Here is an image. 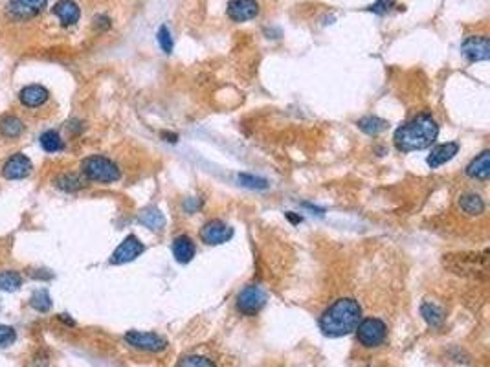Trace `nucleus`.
Segmentation results:
<instances>
[{
    "mask_svg": "<svg viewBox=\"0 0 490 367\" xmlns=\"http://www.w3.org/2000/svg\"><path fill=\"white\" fill-rule=\"evenodd\" d=\"M232 237H234V228L224 223V220H218V218L208 220L202 226V229H200V241L208 246L224 245Z\"/></svg>",
    "mask_w": 490,
    "mask_h": 367,
    "instance_id": "7",
    "label": "nucleus"
},
{
    "mask_svg": "<svg viewBox=\"0 0 490 367\" xmlns=\"http://www.w3.org/2000/svg\"><path fill=\"white\" fill-rule=\"evenodd\" d=\"M360 319H362V307L357 299L340 298L323 310L320 329L329 338H340L357 329Z\"/></svg>",
    "mask_w": 490,
    "mask_h": 367,
    "instance_id": "1",
    "label": "nucleus"
},
{
    "mask_svg": "<svg viewBox=\"0 0 490 367\" xmlns=\"http://www.w3.org/2000/svg\"><path fill=\"white\" fill-rule=\"evenodd\" d=\"M267 303V292L257 285H248L237 296V310L246 316H256Z\"/></svg>",
    "mask_w": 490,
    "mask_h": 367,
    "instance_id": "5",
    "label": "nucleus"
},
{
    "mask_svg": "<svg viewBox=\"0 0 490 367\" xmlns=\"http://www.w3.org/2000/svg\"><path fill=\"white\" fill-rule=\"evenodd\" d=\"M287 218H288V220H290V223H294V224L301 223V217H294L292 213H287Z\"/></svg>",
    "mask_w": 490,
    "mask_h": 367,
    "instance_id": "34",
    "label": "nucleus"
},
{
    "mask_svg": "<svg viewBox=\"0 0 490 367\" xmlns=\"http://www.w3.org/2000/svg\"><path fill=\"white\" fill-rule=\"evenodd\" d=\"M458 153H459V145L455 144V142H446V144H441L437 145V147H433L426 162L432 169H437V167H441V165H444L446 162H450V160L458 155Z\"/></svg>",
    "mask_w": 490,
    "mask_h": 367,
    "instance_id": "15",
    "label": "nucleus"
},
{
    "mask_svg": "<svg viewBox=\"0 0 490 367\" xmlns=\"http://www.w3.org/2000/svg\"><path fill=\"white\" fill-rule=\"evenodd\" d=\"M195 243H193L191 237L187 235H178L175 241H173V256L180 265H187V263L193 261L195 257Z\"/></svg>",
    "mask_w": 490,
    "mask_h": 367,
    "instance_id": "16",
    "label": "nucleus"
},
{
    "mask_svg": "<svg viewBox=\"0 0 490 367\" xmlns=\"http://www.w3.org/2000/svg\"><path fill=\"white\" fill-rule=\"evenodd\" d=\"M81 173L86 180L112 184L122 178V171L107 156H88L81 162Z\"/></svg>",
    "mask_w": 490,
    "mask_h": 367,
    "instance_id": "3",
    "label": "nucleus"
},
{
    "mask_svg": "<svg viewBox=\"0 0 490 367\" xmlns=\"http://www.w3.org/2000/svg\"><path fill=\"white\" fill-rule=\"evenodd\" d=\"M439 136V125L430 114H419L395 131V145L402 153L422 151L430 147Z\"/></svg>",
    "mask_w": 490,
    "mask_h": 367,
    "instance_id": "2",
    "label": "nucleus"
},
{
    "mask_svg": "<svg viewBox=\"0 0 490 367\" xmlns=\"http://www.w3.org/2000/svg\"><path fill=\"white\" fill-rule=\"evenodd\" d=\"M94 28L96 30H109L111 28V19L107 15H97L94 19Z\"/></svg>",
    "mask_w": 490,
    "mask_h": 367,
    "instance_id": "32",
    "label": "nucleus"
},
{
    "mask_svg": "<svg viewBox=\"0 0 490 367\" xmlns=\"http://www.w3.org/2000/svg\"><path fill=\"white\" fill-rule=\"evenodd\" d=\"M421 312L422 316H424V319H426L428 323L432 325V327H437V325L442 323V310L439 309L437 305L424 303L421 307Z\"/></svg>",
    "mask_w": 490,
    "mask_h": 367,
    "instance_id": "27",
    "label": "nucleus"
},
{
    "mask_svg": "<svg viewBox=\"0 0 490 367\" xmlns=\"http://www.w3.org/2000/svg\"><path fill=\"white\" fill-rule=\"evenodd\" d=\"M24 133V123L17 116H2L0 117V134L6 138H19Z\"/></svg>",
    "mask_w": 490,
    "mask_h": 367,
    "instance_id": "19",
    "label": "nucleus"
},
{
    "mask_svg": "<svg viewBox=\"0 0 490 367\" xmlns=\"http://www.w3.org/2000/svg\"><path fill=\"white\" fill-rule=\"evenodd\" d=\"M22 287L21 272L4 270L0 272V290L2 292H15Z\"/></svg>",
    "mask_w": 490,
    "mask_h": 367,
    "instance_id": "22",
    "label": "nucleus"
},
{
    "mask_svg": "<svg viewBox=\"0 0 490 367\" xmlns=\"http://www.w3.org/2000/svg\"><path fill=\"white\" fill-rule=\"evenodd\" d=\"M138 223L144 224L145 228L156 229V232H158V229H162L165 226V217L156 208H149L140 215Z\"/></svg>",
    "mask_w": 490,
    "mask_h": 367,
    "instance_id": "23",
    "label": "nucleus"
},
{
    "mask_svg": "<svg viewBox=\"0 0 490 367\" xmlns=\"http://www.w3.org/2000/svg\"><path fill=\"white\" fill-rule=\"evenodd\" d=\"M59 318L63 319L64 323L72 325V327H74V325H75V321H74V319H70V318H68V314H61V316H59Z\"/></svg>",
    "mask_w": 490,
    "mask_h": 367,
    "instance_id": "33",
    "label": "nucleus"
},
{
    "mask_svg": "<svg viewBox=\"0 0 490 367\" xmlns=\"http://www.w3.org/2000/svg\"><path fill=\"white\" fill-rule=\"evenodd\" d=\"M357 340L368 349L382 346L386 336H388V325L379 318H366L360 319L357 325Z\"/></svg>",
    "mask_w": 490,
    "mask_h": 367,
    "instance_id": "4",
    "label": "nucleus"
},
{
    "mask_svg": "<svg viewBox=\"0 0 490 367\" xmlns=\"http://www.w3.org/2000/svg\"><path fill=\"white\" fill-rule=\"evenodd\" d=\"M226 13L234 22H246L259 15L257 0H229Z\"/></svg>",
    "mask_w": 490,
    "mask_h": 367,
    "instance_id": "12",
    "label": "nucleus"
},
{
    "mask_svg": "<svg viewBox=\"0 0 490 367\" xmlns=\"http://www.w3.org/2000/svg\"><path fill=\"white\" fill-rule=\"evenodd\" d=\"M176 367H217L214 360H209L208 357L202 355H186L182 357L176 364Z\"/></svg>",
    "mask_w": 490,
    "mask_h": 367,
    "instance_id": "26",
    "label": "nucleus"
},
{
    "mask_svg": "<svg viewBox=\"0 0 490 367\" xmlns=\"http://www.w3.org/2000/svg\"><path fill=\"white\" fill-rule=\"evenodd\" d=\"M46 6H48V0H10L8 15L17 21H28L43 13Z\"/></svg>",
    "mask_w": 490,
    "mask_h": 367,
    "instance_id": "9",
    "label": "nucleus"
},
{
    "mask_svg": "<svg viewBox=\"0 0 490 367\" xmlns=\"http://www.w3.org/2000/svg\"><path fill=\"white\" fill-rule=\"evenodd\" d=\"M50 92L43 85H28L19 92V102L28 109H37L48 102Z\"/></svg>",
    "mask_w": 490,
    "mask_h": 367,
    "instance_id": "14",
    "label": "nucleus"
},
{
    "mask_svg": "<svg viewBox=\"0 0 490 367\" xmlns=\"http://www.w3.org/2000/svg\"><path fill=\"white\" fill-rule=\"evenodd\" d=\"M30 305H32V309L37 310V312H48V310L52 309V298H50L48 290H44V288L35 290V292L32 294V298H30Z\"/></svg>",
    "mask_w": 490,
    "mask_h": 367,
    "instance_id": "25",
    "label": "nucleus"
},
{
    "mask_svg": "<svg viewBox=\"0 0 490 367\" xmlns=\"http://www.w3.org/2000/svg\"><path fill=\"white\" fill-rule=\"evenodd\" d=\"M41 147L46 153H59V151L64 149V142L59 136L57 131H46V133L41 134Z\"/></svg>",
    "mask_w": 490,
    "mask_h": 367,
    "instance_id": "24",
    "label": "nucleus"
},
{
    "mask_svg": "<svg viewBox=\"0 0 490 367\" xmlns=\"http://www.w3.org/2000/svg\"><path fill=\"white\" fill-rule=\"evenodd\" d=\"M459 208L470 217H475V215H481L485 211V200L478 193H464L459 198Z\"/></svg>",
    "mask_w": 490,
    "mask_h": 367,
    "instance_id": "18",
    "label": "nucleus"
},
{
    "mask_svg": "<svg viewBox=\"0 0 490 367\" xmlns=\"http://www.w3.org/2000/svg\"><path fill=\"white\" fill-rule=\"evenodd\" d=\"M54 182L55 187L68 193L79 191V189H83V187L86 186L85 180H83L79 175H75V173H63V175H59Z\"/></svg>",
    "mask_w": 490,
    "mask_h": 367,
    "instance_id": "20",
    "label": "nucleus"
},
{
    "mask_svg": "<svg viewBox=\"0 0 490 367\" xmlns=\"http://www.w3.org/2000/svg\"><path fill=\"white\" fill-rule=\"evenodd\" d=\"M156 39H158V44H160V48L164 53H171L173 52V37H171V30L167 26H160V30H158V33H156Z\"/></svg>",
    "mask_w": 490,
    "mask_h": 367,
    "instance_id": "29",
    "label": "nucleus"
},
{
    "mask_svg": "<svg viewBox=\"0 0 490 367\" xmlns=\"http://www.w3.org/2000/svg\"><path fill=\"white\" fill-rule=\"evenodd\" d=\"M388 125L389 123L379 116H366L362 120H358V129L362 133L369 134V136H377V134L384 133L388 129Z\"/></svg>",
    "mask_w": 490,
    "mask_h": 367,
    "instance_id": "21",
    "label": "nucleus"
},
{
    "mask_svg": "<svg viewBox=\"0 0 490 367\" xmlns=\"http://www.w3.org/2000/svg\"><path fill=\"white\" fill-rule=\"evenodd\" d=\"M393 6H395V0H377L375 4L369 6L368 11H371V13H375V15H386Z\"/></svg>",
    "mask_w": 490,
    "mask_h": 367,
    "instance_id": "31",
    "label": "nucleus"
},
{
    "mask_svg": "<svg viewBox=\"0 0 490 367\" xmlns=\"http://www.w3.org/2000/svg\"><path fill=\"white\" fill-rule=\"evenodd\" d=\"M144 243H142L136 235H127V237L120 243L116 250L112 252L111 265H125V263L134 261V259H138V257L144 254Z\"/></svg>",
    "mask_w": 490,
    "mask_h": 367,
    "instance_id": "8",
    "label": "nucleus"
},
{
    "mask_svg": "<svg viewBox=\"0 0 490 367\" xmlns=\"http://www.w3.org/2000/svg\"><path fill=\"white\" fill-rule=\"evenodd\" d=\"M17 330L10 325H0V349L10 347L11 344H15Z\"/></svg>",
    "mask_w": 490,
    "mask_h": 367,
    "instance_id": "30",
    "label": "nucleus"
},
{
    "mask_svg": "<svg viewBox=\"0 0 490 367\" xmlns=\"http://www.w3.org/2000/svg\"><path fill=\"white\" fill-rule=\"evenodd\" d=\"M52 11H54V15L59 19V22L66 28L77 24L81 19L79 6H77V2H74V0H59V2H55Z\"/></svg>",
    "mask_w": 490,
    "mask_h": 367,
    "instance_id": "13",
    "label": "nucleus"
},
{
    "mask_svg": "<svg viewBox=\"0 0 490 367\" xmlns=\"http://www.w3.org/2000/svg\"><path fill=\"white\" fill-rule=\"evenodd\" d=\"M237 178H239L241 186L248 187V189H268V186H270L267 178H261V176L239 175Z\"/></svg>",
    "mask_w": 490,
    "mask_h": 367,
    "instance_id": "28",
    "label": "nucleus"
},
{
    "mask_svg": "<svg viewBox=\"0 0 490 367\" xmlns=\"http://www.w3.org/2000/svg\"><path fill=\"white\" fill-rule=\"evenodd\" d=\"M32 160L28 158L26 155H22V153H15L2 165V176L8 180H22V178L32 175Z\"/></svg>",
    "mask_w": 490,
    "mask_h": 367,
    "instance_id": "10",
    "label": "nucleus"
},
{
    "mask_svg": "<svg viewBox=\"0 0 490 367\" xmlns=\"http://www.w3.org/2000/svg\"><path fill=\"white\" fill-rule=\"evenodd\" d=\"M461 52L470 63H478V61H487L490 57V44L489 39L485 35H472L467 37L461 44Z\"/></svg>",
    "mask_w": 490,
    "mask_h": 367,
    "instance_id": "11",
    "label": "nucleus"
},
{
    "mask_svg": "<svg viewBox=\"0 0 490 367\" xmlns=\"http://www.w3.org/2000/svg\"><path fill=\"white\" fill-rule=\"evenodd\" d=\"M467 175L475 180H489L490 176V151H483L467 165Z\"/></svg>",
    "mask_w": 490,
    "mask_h": 367,
    "instance_id": "17",
    "label": "nucleus"
},
{
    "mask_svg": "<svg viewBox=\"0 0 490 367\" xmlns=\"http://www.w3.org/2000/svg\"><path fill=\"white\" fill-rule=\"evenodd\" d=\"M125 341L134 349L147 352H160L167 349V340L156 332H142V330H129Z\"/></svg>",
    "mask_w": 490,
    "mask_h": 367,
    "instance_id": "6",
    "label": "nucleus"
}]
</instances>
